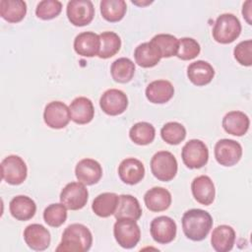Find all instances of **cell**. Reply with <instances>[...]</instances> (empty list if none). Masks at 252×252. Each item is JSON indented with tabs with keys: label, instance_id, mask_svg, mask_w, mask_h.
Instances as JSON below:
<instances>
[{
	"label": "cell",
	"instance_id": "cell-31",
	"mask_svg": "<svg viewBox=\"0 0 252 252\" xmlns=\"http://www.w3.org/2000/svg\"><path fill=\"white\" fill-rule=\"evenodd\" d=\"M99 7L102 18L110 23L121 21L127 10L124 0H102Z\"/></svg>",
	"mask_w": 252,
	"mask_h": 252
},
{
	"label": "cell",
	"instance_id": "cell-40",
	"mask_svg": "<svg viewBox=\"0 0 252 252\" xmlns=\"http://www.w3.org/2000/svg\"><path fill=\"white\" fill-rule=\"evenodd\" d=\"M251 5H252V1L251 0H248L246 1L244 4H243V8H242V15H243V18L246 20V22L251 25L252 22H251Z\"/></svg>",
	"mask_w": 252,
	"mask_h": 252
},
{
	"label": "cell",
	"instance_id": "cell-36",
	"mask_svg": "<svg viewBox=\"0 0 252 252\" xmlns=\"http://www.w3.org/2000/svg\"><path fill=\"white\" fill-rule=\"evenodd\" d=\"M44 221L52 227H59L67 220V208L62 203L50 204L43 212Z\"/></svg>",
	"mask_w": 252,
	"mask_h": 252
},
{
	"label": "cell",
	"instance_id": "cell-15",
	"mask_svg": "<svg viewBox=\"0 0 252 252\" xmlns=\"http://www.w3.org/2000/svg\"><path fill=\"white\" fill-rule=\"evenodd\" d=\"M75 174L79 182L85 185H94L100 180L102 168L98 161L93 158H83L77 163Z\"/></svg>",
	"mask_w": 252,
	"mask_h": 252
},
{
	"label": "cell",
	"instance_id": "cell-11",
	"mask_svg": "<svg viewBox=\"0 0 252 252\" xmlns=\"http://www.w3.org/2000/svg\"><path fill=\"white\" fill-rule=\"evenodd\" d=\"M43 120L45 124L52 129L65 128L71 120L70 109L62 101H51L47 103L44 108Z\"/></svg>",
	"mask_w": 252,
	"mask_h": 252
},
{
	"label": "cell",
	"instance_id": "cell-24",
	"mask_svg": "<svg viewBox=\"0 0 252 252\" xmlns=\"http://www.w3.org/2000/svg\"><path fill=\"white\" fill-rule=\"evenodd\" d=\"M9 210L13 218L18 220L26 221L34 216L36 205L32 198L25 195H18L10 201Z\"/></svg>",
	"mask_w": 252,
	"mask_h": 252
},
{
	"label": "cell",
	"instance_id": "cell-4",
	"mask_svg": "<svg viewBox=\"0 0 252 252\" xmlns=\"http://www.w3.org/2000/svg\"><path fill=\"white\" fill-rule=\"evenodd\" d=\"M177 160L170 152L159 151L151 159L152 173L159 181L168 182L172 180L177 173Z\"/></svg>",
	"mask_w": 252,
	"mask_h": 252
},
{
	"label": "cell",
	"instance_id": "cell-9",
	"mask_svg": "<svg viewBox=\"0 0 252 252\" xmlns=\"http://www.w3.org/2000/svg\"><path fill=\"white\" fill-rule=\"evenodd\" d=\"M66 14L72 25L84 27L93 21L94 17V7L90 0H72L67 4Z\"/></svg>",
	"mask_w": 252,
	"mask_h": 252
},
{
	"label": "cell",
	"instance_id": "cell-29",
	"mask_svg": "<svg viewBox=\"0 0 252 252\" xmlns=\"http://www.w3.org/2000/svg\"><path fill=\"white\" fill-rule=\"evenodd\" d=\"M27 14V4L23 0H1L0 16L9 23L21 22Z\"/></svg>",
	"mask_w": 252,
	"mask_h": 252
},
{
	"label": "cell",
	"instance_id": "cell-18",
	"mask_svg": "<svg viewBox=\"0 0 252 252\" xmlns=\"http://www.w3.org/2000/svg\"><path fill=\"white\" fill-rule=\"evenodd\" d=\"M191 191L194 199L202 205L209 206L215 200V185L207 175H200L194 178L191 183Z\"/></svg>",
	"mask_w": 252,
	"mask_h": 252
},
{
	"label": "cell",
	"instance_id": "cell-1",
	"mask_svg": "<svg viewBox=\"0 0 252 252\" xmlns=\"http://www.w3.org/2000/svg\"><path fill=\"white\" fill-rule=\"evenodd\" d=\"M182 229L185 236L193 241H201L207 237L212 226V216L201 209H191L183 214Z\"/></svg>",
	"mask_w": 252,
	"mask_h": 252
},
{
	"label": "cell",
	"instance_id": "cell-12",
	"mask_svg": "<svg viewBox=\"0 0 252 252\" xmlns=\"http://www.w3.org/2000/svg\"><path fill=\"white\" fill-rule=\"evenodd\" d=\"M99 106L105 114L116 116L126 110L128 106V97L126 94L120 90L109 89L101 94Z\"/></svg>",
	"mask_w": 252,
	"mask_h": 252
},
{
	"label": "cell",
	"instance_id": "cell-2",
	"mask_svg": "<svg viewBox=\"0 0 252 252\" xmlns=\"http://www.w3.org/2000/svg\"><path fill=\"white\" fill-rule=\"evenodd\" d=\"M92 244L93 235L90 229L82 223H72L63 231L56 251L86 252L91 249Z\"/></svg>",
	"mask_w": 252,
	"mask_h": 252
},
{
	"label": "cell",
	"instance_id": "cell-8",
	"mask_svg": "<svg viewBox=\"0 0 252 252\" xmlns=\"http://www.w3.org/2000/svg\"><path fill=\"white\" fill-rule=\"evenodd\" d=\"M89 199L86 185L81 182H70L60 193V202L69 210L77 211L84 208Z\"/></svg>",
	"mask_w": 252,
	"mask_h": 252
},
{
	"label": "cell",
	"instance_id": "cell-10",
	"mask_svg": "<svg viewBox=\"0 0 252 252\" xmlns=\"http://www.w3.org/2000/svg\"><path fill=\"white\" fill-rule=\"evenodd\" d=\"M215 158L223 166L236 164L242 157L241 145L231 139H221L215 145Z\"/></svg>",
	"mask_w": 252,
	"mask_h": 252
},
{
	"label": "cell",
	"instance_id": "cell-33",
	"mask_svg": "<svg viewBox=\"0 0 252 252\" xmlns=\"http://www.w3.org/2000/svg\"><path fill=\"white\" fill-rule=\"evenodd\" d=\"M129 137L135 144L139 146H146L155 140L156 129L149 122H138L131 127Z\"/></svg>",
	"mask_w": 252,
	"mask_h": 252
},
{
	"label": "cell",
	"instance_id": "cell-27",
	"mask_svg": "<svg viewBox=\"0 0 252 252\" xmlns=\"http://www.w3.org/2000/svg\"><path fill=\"white\" fill-rule=\"evenodd\" d=\"M118 203V195L112 192H104L97 195L92 204L93 212L100 218H108L114 215Z\"/></svg>",
	"mask_w": 252,
	"mask_h": 252
},
{
	"label": "cell",
	"instance_id": "cell-28",
	"mask_svg": "<svg viewBox=\"0 0 252 252\" xmlns=\"http://www.w3.org/2000/svg\"><path fill=\"white\" fill-rule=\"evenodd\" d=\"M134 57L136 63L143 68H152L161 59L160 53L150 41L139 44L134 51Z\"/></svg>",
	"mask_w": 252,
	"mask_h": 252
},
{
	"label": "cell",
	"instance_id": "cell-7",
	"mask_svg": "<svg viewBox=\"0 0 252 252\" xmlns=\"http://www.w3.org/2000/svg\"><path fill=\"white\" fill-rule=\"evenodd\" d=\"M27 174V164L21 157L10 155L1 161V176L8 184H22L26 180Z\"/></svg>",
	"mask_w": 252,
	"mask_h": 252
},
{
	"label": "cell",
	"instance_id": "cell-6",
	"mask_svg": "<svg viewBox=\"0 0 252 252\" xmlns=\"http://www.w3.org/2000/svg\"><path fill=\"white\" fill-rule=\"evenodd\" d=\"M181 158L188 168H201L207 164L209 159L208 147L203 141L192 139L183 146Z\"/></svg>",
	"mask_w": 252,
	"mask_h": 252
},
{
	"label": "cell",
	"instance_id": "cell-22",
	"mask_svg": "<svg viewBox=\"0 0 252 252\" xmlns=\"http://www.w3.org/2000/svg\"><path fill=\"white\" fill-rule=\"evenodd\" d=\"M144 202L148 210L152 212H162L171 205V194L163 187H153L144 195Z\"/></svg>",
	"mask_w": 252,
	"mask_h": 252
},
{
	"label": "cell",
	"instance_id": "cell-30",
	"mask_svg": "<svg viewBox=\"0 0 252 252\" xmlns=\"http://www.w3.org/2000/svg\"><path fill=\"white\" fill-rule=\"evenodd\" d=\"M110 73L112 79L121 84L128 83L132 80L135 74L134 62L126 57L116 59L110 67Z\"/></svg>",
	"mask_w": 252,
	"mask_h": 252
},
{
	"label": "cell",
	"instance_id": "cell-26",
	"mask_svg": "<svg viewBox=\"0 0 252 252\" xmlns=\"http://www.w3.org/2000/svg\"><path fill=\"white\" fill-rule=\"evenodd\" d=\"M235 242L234 229L226 224L217 226L212 233L211 244L217 252H228L233 248Z\"/></svg>",
	"mask_w": 252,
	"mask_h": 252
},
{
	"label": "cell",
	"instance_id": "cell-25",
	"mask_svg": "<svg viewBox=\"0 0 252 252\" xmlns=\"http://www.w3.org/2000/svg\"><path fill=\"white\" fill-rule=\"evenodd\" d=\"M142 216V208L137 198L129 194L118 196V203L114 217L119 219H132L138 220Z\"/></svg>",
	"mask_w": 252,
	"mask_h": 252
},
{
	"label": "cell",
	"instance_id": "cell-14",
	"mask_svg": "<svg viewBox=\"0 0 252 252\" xmlns=\"http://www.w3.org/2000/svg\"><path fill=\"white\" fill-rule=\"evenodd\" d=\"M24 239L26 244L35 251H43L47 249L51 241L49 231L39 223H32L28 225L24 230Z\"/></svg>",
	"mask_w": 252,
	"mask_h": 252
},
{
	"label": "cell",
	"instance_id": "cell-5",
	"mask_svg": "<svg viewBox=\"0 0 252 252\" xmlns=\"http://www.w3.org/2000/svg\"><path fill=\"white\" fill-rule=\"evenodd\" d=\"M113 234L116 242L125 249L135 247L141 238V229L135 220L119 219L113 226Z\"/></svg>",
	"mask_w": 252,
	"mask_h": 252
},
{
	"label": "cell",
	"instance_id": "cell-39",
	"mask_svg": "<svg viewBox=\"0 0 252 252\" xmlns=\"http://www.w3.org/2000/svg\"><path fill=\"white\" fill-rule=\"evenodd\" d=\"M235 60L242 66L252 65V40L247 39L239 42L233 50Z\"/></svg>",
	"mask_w": 252,
	"mask_h": 252
},
{
	"label": "cell",
	"instance_id": "cell-20",
	"mask_svg": "<svg viewBox=\"0 0 252 252\" xmlns=\"http://www.w3.org/2000/svg\"><path fill=\"white\" fill-rule=\"evenodd\" d=\"M174 94V88L169 81L157 80L146 88V97L152 103H165L169 101Z\"/></svg>",
	"mask_w": 252,
	"mask_h": 252
},
{
	"label": "cell",
	"instance_id": "cell-17",
	"mask_svg": "<svg viewBox=\"0 0 252 252\" xmlns=\"http://www.w3.org/2000/svg\"><path fill=\"white\" fill-rule=\"evenodd\" d=\"M74 49L76 53L84 57L97 56L100 49L99 34L94 32L79 33L74 39Z\"/></svg>",
	"mask_w": 252,
	"mask_h": 252
},
{
	"label": "cell",
	"instance_id": "cell-37",
	"mask_svg": "<svg viewBox=\"0 0 252 252\" xmlns=\"http://www.w3.org/2000/svg\"><path fill=\"white\" fill-rule=\"evenodd\" d=\"M62 11V3L58 0H42L35 8V15L41 20H51L59 16Z\"/></svg>",
	"mask_w": 252,
	"mask_h": 252
},
{
	"label": "cell",
	"instance_id": "cell-19",
	"mask_svg": "<svg viewBox=\"0 0 252 252\" xmlns=\"http://www.w3.org/2000/svg\"><path fill=\"white\" fill-rule=\"evenodd\" d=\"M69 109L71 120L80 125L90 123L94 116V104L92 100L86 96H78L73 99Z\"/></svg>",
	"mask_w": 252,
	"mask_h": 252
},
{
	"label": "cell",
	"instance_id": "cell-34",
	"mask_svg": "<svg viewBox=\"0 0 252 252\" xmlns=\"http://www.w3.org/2000/svg\"><path fill=\"white\" fill-rule=\"evenodd\" d=\"M100 49L98 57L107 59L114 56L121 47V38L114 32H103L99 34Z\"/></svg>",
	"mask_w": 252,
	"mask_h": 252
},
{
	"label": "cell",
	"instance_id": "cell-35",
	"mask_svg": "<svg viewBox=\"0 0 252 252\" xmlns=\"http://www.w3.org/2000/svg\"><path fill=\"white\" fill-rule=\"evenodd\" d=\"M162 140L169 145H178L186 137L185 127L178 122H167L160 129Z\"/></svg>",
	"mask_w": 252,
	"mask_h": 252
},
{
	"label": "cell",
	"instance_id": "cell-3",
	"mask_svg": "<svg viewBox=\"0 0 252 252\" xmlns=\"http://www.w3.org/2000/svg\"><path fill=\"white\" fill-rule=\"evenodd\" d=\"M241 32V24L236 16L229 13L221 14L216 20L213 29L214 39L221 44L233 42Z\"/></svg>",
	"mask_w": 252,
	"mask_h": 252
},
{
	"label": "cell",
	"instance_id": "cell-38",
	"mask_svg": "<svg viewBox=\"0 0 252 252\" xmlns=\"http://www.w3.org/2000/svg\"><path fill=\"white\" fill-rule=\"evenodd\" d=\"M201 51L200 44L192 37H182L178 42L176 56L181 60H191L199 55Z\"/></svg>",
	"mask_w": 252,
	"mask_h": 252
},
{
	"label": "cell",
	"instance_id": "cell-23",
	"mask_svg": "<svg viewBox=\"0 0 252 252\" xmlns=\"http://www.w3.org/2000/svg\"><path fill=\"white\" fill-rule=\"evenodd\" d=\"M214 76L215 70L213 66L204 60L192 62L187 68V77L189 81L199 87L210 84Z\"/></svg>",
	"mask_w": 252,
	"mask_h": 252
},
{
	"label": "cell",
	"instance_id": "cell-21",
	"mask_svg": "<svg viewBox=\"0 0 252 252\" xmlns=\"http://www.w3.org/2000/svg\"><path fill=\"white\" fill-rule=\"evenodd\" d=\"M222 128L233 136H243L249 129V117L242 111L233 110L227 112L222 118Z\"/></svg>",
	"mask_w": 252,
	"mask_h": 252
},
{
	"label": "cell",
	"instance_id": "cell-16",
	"mask_svg": "<svg viewBox=\"0 0 252 252\" xmlns=\"http://www.w3.org/2000/svg\"><path fill=\"white\" fill-rule=\"evenodd\" d=\"M118 175L124 183L135 185L144 178L145 166L141 160L135 158H127L120 162L118 166Z\"/></svg>",
	"mask_w": 252,
	"mask_h": 252
},
{
	"label": "cell",
	"instance_id": "cell-13",
	"mask_svg": "<svg viewBox=\"0 0 252 252\" xmlns=\"http://www.w3.org/2000/svg\"><path fill=\"white\" fill-rule=\"evenodd\" d=\"M177 226L175 221L166 216L155 218L150 226L153 239L159 244H167L173 241L176 236Z\"/></svg>",
	"mask_w": 252,
	"mask_h": 252
},
{
	"label": "cell",
	"instance_id": "cell-32",
	"mask_svg": "<svg viewBox=\"0 0 252 252\" xmlns=\"http://www.w3.org/2000/svg\"><path fill=\"white\" fill-rule=\"evenodd\" d=\"M150 42L156 46L160 53L161 58L176 56L179 39L169 33H158L155 35Z\"/></svg>",
	"mask_w": 252,
	"mask_h": 252
}]
</instances>
